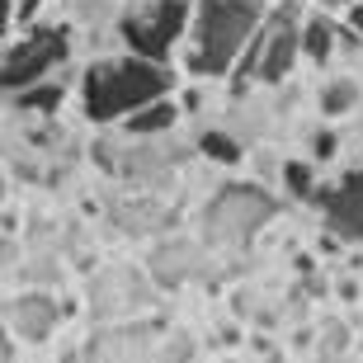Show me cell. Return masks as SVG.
<instances>
[{
	"label": "cell",
	"instance_id": "obj_16",
	"mask_svg": "<svg viewBox=\"0 0 363 363\" xmlns=\"http://www.w3.org/2000/svg\"><path fill=\"white\" fill-rule=\"evenodd\" d=\"M38 5H43V0H19V5H14V14H19V19H33V14H38Z\"/></svg>",
	"mask_w": 363,
	"mask_h": 363
},
{
	"label": "cell",
	"instance_id": "obj_5",
	"mask_svg": "<svg viewBox=\"0 0 363 363\" xmlns=\"http://www.w3.org/2000/svg\"><path fill=\"white\" fill-rule=\"evenodd\" d=\"M71 52V33L67 28H33L28 38L10 43V52H5V90H28V85H38L48 71H57L67 62Z\"/></svg>",
	"mask_w": 363,
	"mask_h": 363
},
{
	"label": "cell",
	"instance_id": "obj_15",
	"mask_svg": "<svg viewBox=\"0 0 363 363\" xmlns=\"http://www.w3.org/2000/svg\"><path fill=\"white\" fill-rule=\"evenodd\" d=\"M311 156L330 161V156H335V133H316V137H311Z\"/></svg>",
	"mask_w": 363,
	"mask_h": 363
},
{
	"label": "cell",
	"instance_id": "obj_4",
	"mask_svg": "<svg viewBox=\"0 0 363 363\" xmlns=\"http://www.w3.org/2000/svg\"><path fill=\"white\" fill-rule=\"evenodd\" d=\"M184 19H189V0H137L133 10L123 14L118 33L137 57L165 62L175 38L184 33Z\"/></svg>",
	"mask_w": 363,
	"mask_h": 363
},
{
	"label": "cell",
	"instance_id": "obj_8",
	"mask_svg": "<svg viewBox=\"0 0 363 363\" xmlns=\"http://www.w3.org/2000/svg\"><path fill=\"white\" fill-rule=\"evenodd\" d=\"M10 325L24 340H48L57 325V307L48 297H19V302H10Z\"/></svg>",
	"mask_w": 363,
	"mask_h": 363
},
{
	"label": "cell",
	"instance_id": "obj_9",
	"mask_svg": "<svg viewBox=\"0 0 363 363\" xmlns=\"http://www.w3.org/2000/svg\"><path fill=\"white\" fill-rule=\"evenodd\" d=\"M170 123H175V104H170V99H151V104H142V108H133V113H128V133H165V128H170Z\"/></svg>",
	"mask_w": 363,
	"mask_h": 363
},
{
	"label": "cell",
	"instance_id": "obj_6",
	"mask_svg": "<svg viewBox=\"0 0 363 363\" xmlns=\"http://www.w3.org/2000/svg\"><path fill=\"white\" fill-rule=\"evenodd\" d=\"M269 217H274L269 194H259V189H250V184H231V189H222V199L208 208V227H213L217 241L245 245V241H255V231L264 227Z\"/></svg>",
	"mask_w": 363,
	"mask_h": 363
},
{
	"label": "cell",
	"instance_id": "obj_1",
	"mask_svg": "<svg viewBox=\"0 0 363 363\" xmlns=\"http://www.w3.org/2000/svg\"><path fill=\"white\" fill-rule=\"evenodd\" d=\"M170 90V71L151 57H118V62H99L85 71V113L94 123L128 118L133 108L151 104Z\"/></svg>",
	"mask_w": 363,
	"mask_h": 363
},
{
	"label": "cell",
	"instance_id": "obj_10",
	"mask_svg": "<svg viewBox=\"0 0 363 363\" xmlns=\"http://www.w3.org/2000/svg\"><path fill=\"white\" fill-rule=\"evenodd\" d=\"M335 43H340V33L325 24L321 14L302 24V52H307L311 62H330V57H335Z\"/></svg>",
	"mask_w": 363,
	"mask_h": 363
},
{
	"label": "cell",
	"instance_id": "obj_7",
	"mask_svg": "<svg viewBox=\"0 0 363 363\" xmlns=\"http://www.w3.org/2000/svg\"><path fill=\"white\" fill-rule=\"evenodd\" d=\"M316 199H321V213H325V231L335 241H359L363 236V165H354L335 189H325Z\"/></svg>",
	"mask_w": 363,
	"mask_h": 363
},
{
	"label": "cell",
	"instance_id": "obj_13",
	"mask_svg": "<svg viewBox=\"0 0 363 363\" xmlns=\"http://www.w3.org/2000/svg\"><path fill=\"white\" fill-rule=\"evenodd\" d=\"M199 147H203V156H213V161H222V165L241 161V147H236L227 133H203V137H199Z\"/></svg>",
	"mask_w": 363,
	"mask_h": 363
},
{
	"label": "cell",
	"instance_id": "obj_14",
	"mask_svg": "<svg viewBox=\"0 0 363 363\" xmlns=\"http://www.w3.org/2000/svg\"><path fill=\"white\" fill-rule=\"evenodd\" d=\"M283 184H288V194H293V199H316L311 165H302V161H288V165H283Z\"/></svg>",
	"mask_w": 363,
	"mask_h": 363
},
{
	"label": "cell",
	"instance_id": "obj_3",
	"mask_svg": "<svg viewBox=\"0 0 363 363\" xmlns=\"http://www.w3.org/2000/svg\"><path fill=\"white\" fill-rule=\"evenodd\" d=\"M297 52H302V24H297V10L293 5H283V10H274L269 19H264V28H259L255 38H250V48L241 52V62H236V85L231 90L245 94V85L250 81H283L288 71H293Z\"/></svg>",
	"mask_w": 363,
	"mask_h": 363
},
{
	"label": "cell",
	"instance_id": "obj_2",
	"mask_svg": "<svg viewBox=\"0 0 363 363\" xmlns=\"http://www.w3.org/2000/svg\"><path fill=\"white\" fill-rule=\"evenodd\" d=\"M255 33H259V0H203L199 19H194L189 67L199 76H222L241 62Z\"/></svg>",
	"mask_w": 363,
	"mask_h": 363
},
{
	"label": "cell",
	"instance_id": "obj_11",
	"mask_svg": "<svg viewBox=\"0 0 363 363\" xmlns=\"http://www.w3.org/2000/svg\"><path fill=\"white\" fill-rule=\"evenodd\" d=\"M14 104L24 108V113H57V108H62V85L57 81H38V85H28V90H19Z\"/></svg>",
	"mask_w": 363,
	"mask_h": 363
},
{
	"label": "cell",
	"instance_id": "obj_17",
	"mask_svg": "<svg viewBox=\"0 0 363 363\" xmlns=\"http://www.w3.org/2000/svg\"><path fill=\"white\" fill-rule=\"evenodd\" d=\"M350 28H359V33H363V0H354V5H350Z\"/></svg>",
	"mask_w": 363,
	"mask_h": 363
},
{
	"label": "cell",
	"instance_id": "obj_18",
	"mask_svg": "<svg viewBox=\"0 0 363 363\" xmlns=\"http://www.w3.org/2000/svg\"><path fill=\"white\" fill-rule=\"evenodd\" d=\"M325 5H354V0H325Z\"/></svg>",
	"mask_w": 363,
	"mask_h": 363
},
{
	"label": "cell",
	"instance_id": "obj_12",
	"mask_svg": "<svg viewBox=\"0 0 363 363\" xmlns=\"http://www.w3.org/2000/svg\"><path fill=\"white\" fill-rule=\"evenodd\" d=\"M354 104H359V85H354V81H330V85L321 90V108L330 113V118L350 113Z\"/></svg>",
	"mask_w": 363,
	"mask_h": 363
}]
</instances>
